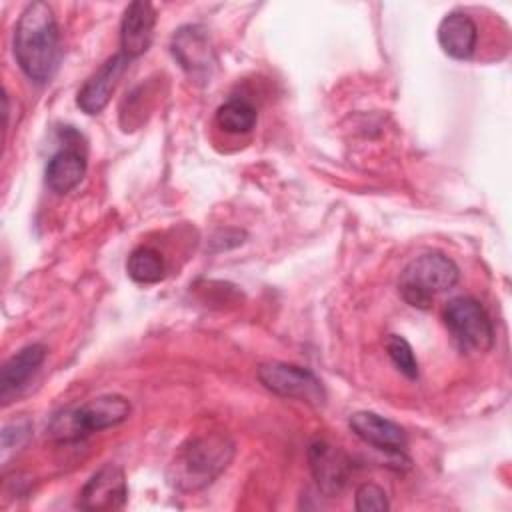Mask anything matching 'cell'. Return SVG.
<instances>
[{"label": "cell", "mask_w": 512, "mask_h": 512, "mask_svg": "<svg viewBox=\"0 0 512 512\" xmlns=\"http://www.w3.org/2000/svg\"><path fill=\"white\" fill-rule=\"evenodd\" d=\"M14 56L32 82H48L60 62V32L46 2H30L14 26Z\"/></svg>", "instance_id": "1"}, {"label": "cell", "mask_w": 512, "mask_h": 512, "mask_svg": "<svg viewBox=\"0 0 512 512\" xmlns=\"http://www.w3.org/2000/svg\"><path fill=\"white\" fill-rule=\"evenodd\" d=\"M234 442L224 432L190 436L176 450L168 466V482L180 492H196L210 486L232 462Z\"/></svg>", "instance_id": "2"}, {"label": "cell", "mask_w": 512, "mask_h": 512, "mask_svg": "<svg viewBox=\"0 0 512 512\" xmlns=\"http://www.w3.org/2000/svg\"><path fill=\"white\" fill-rule=\"evenodd\" d=\"M130 416V402L120 394L96 396L80 406L60 410L48 424L52 440L70 444L86 438L92 432H100L122 424Z\"/></svg>", "instance_id": "3"}, {"label": "cell", "mask_w": 512, "mask_h": 512, "mask_svg": "<svg viewBox=\"0 0 512 512\" xmlns=\"http://www.w3.org/2000/svg\"><path fill=\"white\" fill-rule=\"evenodd\" d=\"M460 278L458 266L440 252H424L400 274V294L406 304L428 310L438 292L450 290Z\"/></svg>", "instance_id": "4"}, {"label": "cell", "mask_w": 512, "mask_h": 512, "mask_svg": "<svg viewBox=\"0 0 512 512\" xmlns=\"http://www.w3.org/2000/svg\"><path fill=\"white\" fill-rule=\"evenodd\" d=\"M444 322L462 352H486L494 344L492 322L474 298L458 296L450 300L444 308Z\"/></svg>", "instance_id": "5"}, {"label": "cell", "mask_w": 512, "mask_h": 512, "mask_svg": "<svg viewBox=\"0 0 512 512\" xmlns=\"http://www.w3.org/2000/svg\"><path fill=\"white\" fill-rule=\"evenodd\" d=\"M256 378L266 390L282 398L300 400L312 406H320L326 400L322 382L308 368L296 364L278 360L260 362L256 368Z\"/></svg>", "instance_id": "6"}, {"label": "cell", "mask_w": 512, "mask_h": 512, "mask_svg": "<svg viewBox=\"0 0 512 512\" xmlns=\"http://www.w3.org/2000/svg\"><path fill=\"white\" fill-rule=\"evenodd\" d=\"M308 464L318 490L328 498H336L346 488L352 474L350 456L326 440L310 444Z\"/></svg>", "instance_id": "7"}, {"label": "cell", "mask_w": 512, "mask_h": 512, "mask_svg": "<svg viewBox=\"0 0 512 512\" xmlns=\"http://www.w3.org/2000/svg\"><path fill=\"white\" fill-rule=\"evenodd\" d=\"M170 48L176 62L186 74L198 80L210 78L216 66V52L208 32L202 26L188 24L178 28L176 34L172 36Z\"/></svg>", "instance_id": "8"}, {"label": "cell", "mask_w": 512, "mask_h": 512, "mask_svg": "<svg viewBox=\"0 0 512 512\" xmlns=\"http://www.w3.org/2000/svg\"><path fill=\"white\" fill-rule=\"evenodd\" d=\"M128 484L124 470L116 464L98 468L80 490L78 506L90 512H112L126 506Z\"/></svg>", "instance_id": "9"}, {"label": "cell", "mask_w": 512, "mask_h": 512, "mask_svg": "<svg viewBox=\"0 0 512 512\" xmlns=\"http://www.w3.org/2000/svg\"><path fill=\"white\" fill-rule=\"evenodd\" d=\"M128 62H130V58L126 54L118 52L112 58H108L82 84V88L78 90V96H76V104L84 114L94 116V114H100L108 106V102L112 98V92L118 86V80L122 78V74L128 68Z\"/></svg>", "instance_id": "10"}, {"label": "cell", "mask_w": 512, "mask_h": 512, "mask_svg": "<svg viewBox=\"0 0 512 512\" xmlns=\"http://www.w3.org/2000/svg\"><path fill=\"white\" fill-rule=\"evenodd\" d=\"M348 424H350V430L362 442H366L382 452L402 454L408 446L406 430L400 424H396L376 412H368V410L354 412L350 416Z\"/></svg>", "instance_id": "11"}, {"label": "cell", "mask_w": 512, "mask_h": 512, "mask_svg": "<svg viewBox=\"0 0 512 512\" xmlns=\"http://www.w3.org/2000/svg\"><path fill=\"white\" fill-rule=\"evenodd\" d=\"M156 26V10L150 2H132L124 10V18L120 24V48L130 60L142 56L154 36Z\"/></svg>", "instance_id": "12"}, {"label": "cell", "mask_w": 512, "mask_h": 512, "mask_svg": "<svg viewBox=\"0 0 512 512\" xmlns=\"http://www.w3.org/2000/svg\"><path fill=\"white\" fill-rule=\"evenodd\" d=\"M478 26L464 12H450L438 24V44L454 60H470L476 52Z\"/></svg>", "instance_id": "13"}, {"label": "cell", "mask_w": 512, "mask_h": 512, "mask_svg": "<svg viewBox=\"0 0 512 512\" xmlns=\"http://www.w3.org/2000/svg\"><path fill=\"white\" fill-rule=\"evenodd\" d=\"M46 358V346L30 344L16 352L0 370V398L2 404H8L36 374Z\"/></svg>", "instance_id": "14"}, {"label": "cell", "mask_w": 512, "mask_h": 512, "mask_svg": "<svg viewBox=\"0 0 512 512\" xmlns=\"http://www.w3.org/2000/svg\"><path fill=\"white\" fill-rule=\"evenodd\" d=\"M86 174V156L76 146H66L58 150L46 166V184L58 194H68L74 190Z\"/></svg>", "instance_id": "15"}, {"label": "cell", "mask_w": 512, "mask_h": 512, "mask_svg": "<svg viewBox=\"0 0 512 512\" xmlns=\"http://www.w3.org/2000/svg\"><path fill=\"white\" fill-rule=\"evenodd\" d=\"M164 270L162 254L150 246L134 248L126 260V272L138 284L160 282L164 278Z\"/></svg>", "instance_id": "16"}, {"label": "cell", "mask_w": 512, "mask_h": 512, "mask_svg": "<svg viewBox=\"0 0 512 512\" xmlns=\"http://www.w3.org/2000/svg\"><path fill=\"white\" fill-rule=\"evenodd\" d=\"M216 124L228 134H248L256 124V108L242 98H230L218 106Z\"/></svg>", "instance_id": "17"}, {"label": "cell", "mask_w": 512, "mask_h": 512, "mask_svg": "<svg viewBox=\"0 0 512 512\" xmlns=\"http://www.w3.org/2000/svg\"><path fill=\"white\" fill-rule=\"evenodd\" d=\"M386 352L390 356V360L394 362V366L410 380L418 378V360L414 356L412 346L408 344L406 338L398 336V334H390L386 338Z\"/></svg>", "instance_id": "18"}, {"label": "cell", "mask_w": 512, "mask_h": 512, "mask_svg": "<svg viewBox=\"0 0 512 512\" xmlns=\"http://www.w3.org/2000/svg\"><path fill=\"white\" fill-rule=\"evenodd\" d=\"M354 506L358 512H386L390 508L386 492L372 482H364L356 488Z\"/></svg>", "instance_id": "19"}, {"label": "cell", "mask_w": 512, "mask_h": 512, "mask_svg": "<svg viewBox=\"0 0 512 512\" xmlns=\"http://www.w3.org/2000/svg\"><path fill=\"white\" fill-rule=\"evenodd\" d=\"M32 436V422L26 418V416H20L8 424H4L2 428V452H4V458L8 456V452L12 448H22L28 438Z\"/></svg>", "instance_id": "20"}]
</instances>
